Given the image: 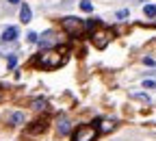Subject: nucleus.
<instances>
[{
	"label": "nucleus",
	"mask_w": 156,
	"mask_h": 141,
	"mask_svg": "<svg viewBox=\"0 0 156 141\" xmlns=\"http://www.w3.org/2000/svg\"><path fill=\"white\" fill-rule=\"evenodd\" d=\"M61 63H63L61 54H58V52H52V50L39 54V59H37V65L41 67V70H54V67H58Z\"/></svg>",
	"instance_id": "1"
},
{
	"label": "nucleus",
	"mask_w": 156,
	"mask_h": 141,
	"mask_svg": "<svg viewBox=\"0 0 156 141\" xmlns=\"http://www.w3.org/2000/svg\"><path fill=\"white\" fill-rule=\"evenodd\" d=\"M63 28L72 35V37H80L85 33V20H78V17H65L63 20Z\"/></svg>",
	"instance_id": "2"
},
{
	"label": "nucleus",
	"mask_w": 156,
	"mask_h": 141,
	"mask_svg": "<svg viewBox=\"0 0 156 141\" xmlns=\"http://www.w3.org/2000/svg\"><path fill=\"white\" fill-rule=\"evenodd\" d=\"M111 31L108 28H102V31H98V33H93V39H91V42H93V46L98 48V50H104L106 46H108V42H111Z\"/></svg>",
	"instance_id": "3"
},
{
	"label": "nucleus",
	"mask_w": 156,
	"mask_h": 141,
	"mask_svg": "<svg viewBox=\"0 0 156 141\" xmlns=\"http://www.w3.org/2000/svg\"><path fill=\"white\" fill-rule=\"evenodd\" d=\"M95 137H98V130L93 126H80V128H76L74 141H93Z\"/></svg>",
	"instance_id": "4"
},
{
	"label": "nucleus",
	"mask_w": 156,
	"mask_h": 141,
	"mask_svg": "<svg viewBox=\"0 0 156 141\" xmlns=\"http://www.w3.org/2000/svg\"><path fill=\"white\" fill-rule=\"evenodd\" d=\"M56 35L52 33V31H46L44 35H41V39H37V42H39V46H41V48H50V46H54L56 42H58V39H54Z\"/></svg>",
	"instance_id": "5"
},
{
	"label": "nucleus",
	"mask_w": 156,
	"mask_h": 141,
	"mask_svg": "<svg viewBox=\"0 0 156 141\" xmlns=\"http://www.w3.org/2000/svg\"><path fill=\"white\" fill-rule=\"evenodd\" d=\"M17 35H20V31H17L15 26H9V28H5V33H2V42H17Z\"/></svg>",
	"instance_id": "6"
},
{
	"label": "nucleus",
	"mask_w": 156,
	"mask_h": 141,
	"mask_svg": "<svg viewBox=\"0 0 156 141\" xmlns=\"http://www.w3.org/2000/svg\"><path fill=\"white\" fill-rule=\"evenodd\" d=\"M30 17H33V13H30V9H28V5H24L22 9H20V20H22L24 24H28Z\"/></svg>",
	"instance_id": "7"
},
{
	"label": "nucleus",
	"mask_w": 156,
	"mask_h": 141,
	"mask_svg": "<svg viewBox=\"0 0 156 141\" xmlns=\"http://www.w3.org/2000/svg\"><path fill=\"white\" fill-rule=\"evenodd\" d=\"M9 122H11V124H15V126H20V124H24V113H20V111L11 113V115H9Z\"/></svg>",
	"instance_id": "8"
},
{
	"label": "nucleus",
	"mask_w": 156,
	"mask_h": 141,
	"mask_svg": "<svg viewBox=\"0 0 156 141\" xmlns=\"http://www.w3.org/2000/svg\"><path fill=\"white\" fill-rule=\"evenodd\" d=\"M67 132H69V119L61 117L58 119V135H67Z\"/></svg>",
	"instance_id": "9"
},
{
	"label": "nucleus",
	"mask_w": 156,
	"mask_h": 141,
	"mask_svg": "<svg viewBox=\"0 0 156 141\" xmlns=\"http://www.w3.org/2000/svg\"><path fill=\"white\" fill-rule=\"evenodd\" d=\"M115 128V122H113V119H102V122H100V130L102 132H111Z\"/></svg>",
	"instance_id": "10"
},
{
	"label": "nucleus",
	"mask_w": 156,
	"mask_h": 141,
	"mask_svg": "<svg viewBox=\"0 0 156 141\" xmlns=\"http://www.w3.org/2000/svg\"><path fill=\"white\" fill-rule=\"evenodd\" d=\"M46 124H48V119H41V122H35L33 124V128H30V132H39V130H46Z\"/></svg>",
	"instance_id": "11"
},
{
	"label": "nucleus",
	"mask_w": 156,
	"mask_h": 141,
	"mask_svg": "<svg viewBox=\"0 0 156 141\" xmlns=\"http://www.w3.org/2000/svg\"><path fill=\"white\" fill-rule=\"evenodd\" d=\"M33 109H35V111H44V109H46V100H44V98H35V100H33Z\"/></svg>",
	"instance_id": "12"
},
{
	"label": "nucleus",
	"mask_w": 156,
	"mask_h": 141,
	"mask_svg": "<svg viewBox=\"0 0 156 141\" xmlns=\"http://www.w3.org/2000/svg\"><path fill=\"white\" fill-rule=\"evenodd\" d=\"M130 96H132V98H136V100H141V102H145V104L150 102V96H147V93H139V91H132Z\"/></svg>",
	"instance_id": "13"
},
{
	"label": "nucleus",
	"mask_w": 156,
	"mask_h": 141,
	"mask_svg": "<svg viewBox=\"0 0 156 141\" xmlns=\"http://www.w3.org/2000/svg\"><path fill=\"white\" fill-rule=\"evenodd\" d=\"M80 9H83L85 13H91V11H93V2H91V0H83V2H80Z\"/></svg>",
	"instance_id": "14"
},
{
	"label": "nucleus",
	"mask_w": 156,
	"mask_h": 141,
	"mask_svg": "<svg viewBox=\"0 0 156 141\" xmlns=\"http://www.w3.org/2000/svg\"><path fill=\"white\" fill-rule=\"evenodd\" d=\"M143 13H145L147 17H154V15H156V7H154V5H145V7H143Z\"/></svg>",
	"instance_id": "15"
},
{
	"label": "nucleus",
	"mask_w": 156,
	"mask_h": 141,
	"mask_svg": "<svg viewBox=\"0 0 156 141\" xmlns=\"http://www.w3.org/2000/svg\"><path fill=\"white\" fill-rule=\"evenodd\" d=\"M128 17V9H122V11H117V20H126Z\"/></svg>",
	"instance_id": "16"
},
{
	"label": "nucleus",
	"mask_w": 156,
	"mask_h": 141,
	"mask_svg": "<svg viewBox=\"0 0 156 141\" xmlns=\"http://www.w3.org/2000/svg\"><path fill=\"white\" fill-rule=\"evenodd\" d=\"M15 63H17V59H15V54H9V67H15Z\"/></svg>",
	"instance_id": "17"
},
{
	"label": "nucleus",
	"mask_w": 156,
	"mask_h": 141,
	"mask_svg": "<svg viewBox=\"0 0 156 141\" xmlns=\"http://www.w3.org/2000/svg\"><path fill=\"white\" fill-rule=\"evenodd\" d=\"M143 85H145V89H154V87H156V83H154V80H145Z\"/></svg>",
	"instance_id": "18"
},
{
	"label": "nucleus",
	"mask_w": 156,
	"mask_h": 141,
	"mask_svg": "<svg viewBox=\"0 0 156 141\" xmlns=\"http://www.w3.org/2000/svg\"><path fill=\"white\" fill-rule=\"evenodd\" d=\"M143 63H145V65H150V67H152V65H154V59H150V56H145V59H143Z\"/></svg>",
	"instance_id": "19"
},
{
	"label": "nucleus",
	"mask_w": 156,
	"mask_h": 141,
	"mask_svg": "<svg viewBox=\"0 0 156 141\" xmlns=\"http://www.w3.org/2000/svg\"><path fill=\"white\" fill-rule=\"evenodd\" d=\"M28 42H30V44L37 42V35H35V33H28Z\"/></svg>",
	"instance_id": "20"
},
{
	"label": "nucleus",
	"mask_w": 156,
	"mask_h": 141,
	"mask_svg": "<svg viewBox=\"0 0 156 141\" xmlns=\"http://www.w3.org/2000/svg\"><path fill=\"white\" fill-rule=\"evenodd\" d=\"M7 2H11V5H17V2H20V0H7Z\"/></svg>",
	"instance_id": "21"
},
{
	"label": "nucleus",
	"mask_w": 156,
	"mask_h": 141,
	"mask_svg": "<svg viewBox=\"0 0 156 141\" xmlns=\"http://www.w3.org/2000/svg\"><path fill=\"white\" fill-rule=\"evenodd\" d=\"M0 98H2V91H0Z\"/></svg>",
	"instance_id": "22"
}]
</instances>
